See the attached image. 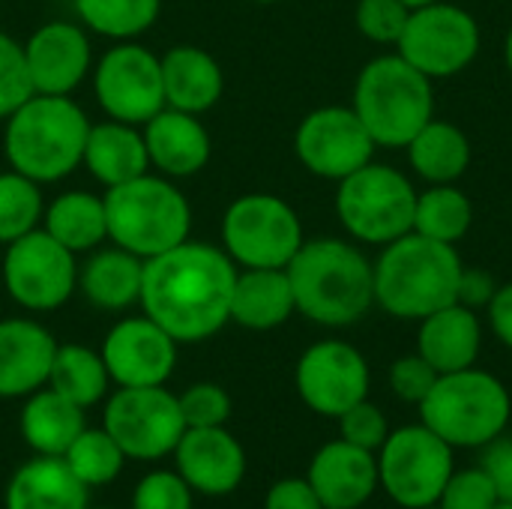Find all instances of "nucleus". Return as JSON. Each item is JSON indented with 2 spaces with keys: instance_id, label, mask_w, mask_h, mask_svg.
<instances>
[{
  "instance_id": "nucleus-41",
  "label": "nucleus",
  "mask_w": 512,
  "mask_h": 509,
  "mask_svg": "<svg viewBox=\"0 0 512 509\" xmlns=\"http://www.w3.org/2000/svg\"><path fill=\"white\" fill-rule=\"evenodd\" d=\"M390 432L393 429H390L384 411L375 402H369V399L357 402L354 408H348L339 417V438L354 444V447H363L369 453H378Z\"/></svg>"
},
{
  "instance_id": "nucleus-17",
  "label": "nucleus",
  "mask_w": 512,
  "mask_h": 509,
  "mask_svg": "<svg viewBox=\"0 0 512 509\" xmlns=\"http://www.w3.org/2000/svg\"><path fill=\"white\" fill-rule=\"evenodd\" d=\"M108 378L120 387H162L177 363V342L147 315L123 318L102 342Z\"/></svg>"
},
{
  "instance_id": "nucleus-22",
  "label": "nucleus",
  "mask_w": 512,
  "mask_h": 509,
  "mask_svg": "<svg viewBox=\"0 0 512 509\" xmlns=\"http://www.w3.org/2000/svg\"><path fill=\"white\" fill-rule=\"evenodd\" d=\"M144 144L150 165L165 177H192L198 174L213 153L210 132L198 120V114L162 108L144 123Z\"/></svg>"
},
{
  "instance_id": "nucleus-43",
  "label": "nucleus",
  "mask_w": 512,
  "mask_h": 509,
  "mask_svg": "<svg viewBox=\"0 0 512 509\" xmlns=\"http://www.w3.org/2000/svg\"><path fill=\"white\" fill-rule=\"evenodd\" d=\"M435 381L438 372L420 354H405L390 366V390L408 405H420L435 387Z\"/></svg>"
},
{
  "instance_id": "nucleus-7",
  "label": "nucleus",
  "mask_w": 512,
  "mask_h": 509,
  "mask_svg": "<svg viewBox=\"0 0 512 509\" xmlns=\"http://www.w3.org/2000/svg\"><path fill=\"white\" fill-rule=\"evenodd\" d=\"M417 408L420 423L453 450H483L507 432L512 417V399L504 381L477 366L438 375L435 387Z\"/></svg>"
},
{
  "instance_id": "nucleus-37",
  "label": "nucleus",
  "mask_w": 512,
  "mask_h": 509,
  "mask_svg": "<svg viewBox=\"0 0 512 509\" xmlns=\"http://www.w3.org/2000/svg\"><path fill=\"white\" fill-rule=\"evenodd\" d=\"M411 6L402 0H360L357 3V30L375 45H399Z\"/></svg>"
},
{
  "instance_id": "nucleus-14",
  "label": "nucleus",
  "mask_w": 512,
  "mask_h": 509,
  "mask_svg": "<svg viewBox=\"0 0 512 509\" xmlns=\"http://www.w3.org/2000/svg\"><path fill=\"white\" fill-rule=\"evenodd\" d=\"M93 87L102 111L120 123L144 126L165 108L162 60L135 42H120L99 57Z\"/></svg>"
},
{
  "instance_id": "nucleus-19",
  "label": "nucleus",
  "mask_w": 512,
  "mask_h": 509,
  "mask_svg": "<svg viewBox=\"0 0 512 509\" xmlns=\"http://www.w3.org/2000/svg\"><path fill=\"white\" fill-rule=\"evenodd\" d=\"M174 459L177 474L189 483V489L213 498L231 495L246 474V453L240 441L225 432V426L186 429L174 447Z\"/></svg>"
},
{
  "instance_id": "nucleus-49",
  "label": "nucleus",
  "mask_w": 512,
  "mask_h": 509,
  "mask_svg": "<svg viewBox=\"0 0 512 509\" xmlns=\"http://www.w3.org/2000/svg\"><path fill=\"white\" fill-rule=\"evenodd\" d=\"M405 6H411V9H417V6H426V3H438V0H402Z\"/></svg>"
},
{
  "instance_id": "nucleus-47",
  "label": "nucleus",
  "mask_w": 512,
  "mask_h": 509,
  "mask_svg": "<svg viewBox=\"0 0 512 509\" xmlns=\"http://www.w3.org/2000/svg\"><path fill=\"white\" fill-rule=\"evenodd\" d=\"M489 324H492V333L498 336V342L504 348L512 351V282L507 285H498L495 297L489 300Z\"/></svg>"
},
{
  "instance_id": "nucleus-9",
  "label": "nucleus",
  "mask_w": 512,
  "mask_h": 509,
  "mask_svg": "<svg viewBox=\"0 0 512 509\" xmlns=\"http://www.w3.org/2000/svg\"><path fill=\"white\" fill-rule=\"evenodd\" d=\"M375 456L381 489L402 509L435 507L456 471L453 447L423 423L390 432Z\"/></svg>"
},
{
  "instance_id": "nucleus-36",
  "label": "nucleus",
  "mask_w": 512,
  "mask_h": 509,
  "mask_svg": "<svg viewBox=\"0 0 512 509\" xmlns=\"http://www.w3.org/2000/svg\"><path fill=\"white\" fill-rule=\"evenodd\" d=\"M63 459L72 468V474L90 489V486L111 483L120 474L126 456L105 429H84L63 453Z\"/></svg>"
},
{
  "instance_id": "nucleus-11",
  "label": "nucleus",
  "mask_w": 512,
  "mask_h": 509,
  "mask_svg": "<svg viewBox=\"0 0 512 509\" xmlns=\"http://www.w3.org/2000/svg\"><path fill=\"white\" fill-rule=\"evenodd\" d=\"M396 48L411 66H417L432 81L453 78L468 69L480 54V24L468 9L456 3H426L411 9V18Z\"/></svg>"
},
{
  "instance_id": "nucleus-1",
  "label": "nucleus",
  "mask_w": 512,
  "mask_h": 509,
  "mask_svg": "<svg viewBox=\"0 0 512 509\" xmlns=\"http://www.w3.org/2000/svg\"><path fill=\"white\" fill-rule=\"evenodd\" d=\"M234 282L237 264L225 249L183 240L144 261L138 303L174 342H204L231 321Z\"/></svg>"
},
{
  "instance_id": "nucleus-42",
  "label": "nucleus",
  "mask_w": 512,
  "mask_h": 509,
  "mask_svg": "<svg viewBox=\"0 0 512 509\" xmlns=\"http://www.w3.org/2000/svg\"><path fill=\"white\" fill-rule=\"evenodd\" d=\"M132 509H192V489L180 474L156 471L138 483Z\"/></svg>"
},
{
  "instance_id": "nucleus-38",
  "label": "nucleus",
  "mask_w": 512,
  "mask_h": 509,
  "mask_svg": "<svg viewBox=\"0 0 512 509\" xmlns=\"http://www.w3.org/2000/svg\"><path fill=\"white\" fill-rule=\"evenodd\" d=\"M30 96H33V84L24 60V45L0 33V120L18 111Z\"/></svg>"
},
{
  "instance_id": "nucleus-32",
  "label": "nucleus",
  "mask_w": 512,
  "mask_h": 509,
  "mask_svg": "<svg viewBox=\"0 0 512 509\" xmlns=\"http://www.w3.org/2000/svg\"><path fill=\"white\" fill-rule=\"evenodd\" d=\"M471 222H474L471 198L456 183H435L426 192H417L411 231L456 246L471 231Z\"/></svg>"
},
{
  "instance_id": "nucleus-18",
  "label": "nucleus",
  "mask_w": 512,
  "mask_h": 509,
  "mask_svg": "<svg viewBox=\"0 0 512 509\" xmlns=\"http://www.w3.org/2000/svg\"><path fill=\"white\" fill-rule=\"evenodd\" d=\"M33 93L69 96L93 66L87 33L72 21H48L24 45Z\"/></svg>"
},
{
  "instance_id": "nucleus-27",
  "label": "nucleus",
  "mask_w": 512,
  "mask_h": 509,
  "mask_svg": "<svg viewBox=\"0 0 512 509\" xmlns=\"http://www.w3.org/2000/svg\"><path fill=\"white\" fill-rule=\"evenodd\" d=\"M6 509H87V486L63 456H36L9 480Z\"/></svg>"
},
{
  "instance_id": "nucleus-28",
  "label": "nucleus",
  "mask_w": 512,
  "mask_h": 509,
  "mask_svg": "<svg viewBox=\"0 0 512 509\" xmlns=\"http://www.w3.org/2000/svg\"><path fill=\"white\" fill-rule=\"evenodd\" d=\"M141 279H144V261L120 246L96 252L78 270L81 294L105 312H120L138 303Z\"/></svg>"
},
{
  "instance_id": "nucleus-44",
  "label": "nucleus",
  "mask_w": 512,
  "mask_h": 509,
  "mask_svg": "<svg viewBox=\"0 0 512 509\" xmlns=\"http://www.w3.org/2000/svg\"><path fill=\"white\" fill-rule=\"evenodd\" d=\"M480 468L492 477L501 504H512V438H495L483 447Z\"/></svg>"
},
{
  "instance_id": "nucleus-24",
  "label": "nucleus",
  "mask_w": 512,
  "mask_h": 509,
  "mask_svg": "<svg viewBox=\"0 0 512 509\" xmlns=\"http://www.w3.org/2000/svg\"><path fill=\"white\" fill-rule=\"evenodd\" d=\"M159 60L168 108L204 114L222 99L225 75L210 51L198 45H174Z\"/></svg>"
},
{
  "instance_id": "nucleus-48",
  "label": "nucleus",
  "mask_w": 512,
  "mask_h": 509,
  "mask_svg": "<svg viewBox=\"0 0 512 509\" xmlns=\"http://www.w3.org/2000/svg\"><path fill=\"white\" fill-rule=\"evenodd\" d=\"M504 60H507V69H510L512 75V27L510 33H507V39H504Z\"/></svg>"
},
{
  "instance_id": "nucleus-40",
  "label": "nucleus",
  "mask_w": 512,
  "mask_h": 509,
  "mask_svg": "<svg viewBox=\"0 0 512 509\" xmlns=\"http://www.w3.org/2000/svg\"><path fill=\"white\" fill-rule=\"evenodd\" d=\"M186 429H210L225 426L231 417V396L219 384H195L183 396H177Z\"/></svg>"
},
{
  "instance_id": "nucleus-3",
  "label": "nucleus",
  "mask_w": 512,
  "mask_h": 509,
  "mask_svg": "<svg viewBox=\"0 0 512 509\" xmlns=\"http://www.w3.org/2000/svg\"><path fill=\"white\" fill-rule=\"evenodd\" d=\"M375 270V303L402 321H423L426 315L459 300L462 258L453 243L429 240L417 231L384 246Z\"/></svg>"
},
{
  "instance_id": "nucleus-30",
  "label": "nucleus",
  "mask_w": 512,
  "mask_h": 509,
  "mask_svg": "<svg viewBox=\"0 0 512 509\" xmlns=\"http://www.w3.org/2000/svg\"><path fill=\"white\" fill-rule=\"evenodd\" d=\"M84 432V408L57 390L30 393L21 411V435L39 456H63Z\"/></svg>"
},
{
  "instance_id": "nucleus-45",
  "label": "nucleus",
  "mask_w": 512,
  "mask_h": 509,
  "mask_svg": "<svg viewBox=\"0 0 512 509\" xmlns=\"http://www.w3.org/2000/svg\"><path fill=\"white\" fill-rule=\"evenodd\" d=\"M264 509H324L321 498L315 495L309 480H279L267 498H264Z\"/></svg>"
},
{
  "instance_id": "nucleus-4",
  "label": "nucleus",
  "mask_w": 512,
  "mask_h": 509,
  "mask_svg": "<svg viewBox=\"0 0 512 509\" xmlns=\"http://www.w3.org/2000/svg\"><path fill=\"white\" fill-rule=\"evenodd\" d=\"M87 132L90 120L78 102L69 96L33 93L6 117V162L36 183H57L81 165Z\"/></svg>"
},
{
  "instance_id": "nucleus-46",
  "label": "nucleus",
  "mask_w": 512,
  "mask_h": 509,
  "mask_svg": "<svg viewBox=\"0 0 512 509\" xmlns=\"http://www.w3.org/2000/svg\"><path fill=\"white\" fill-rule=\"evenodd\" d=\"M495 291H498V285H495V279L486 270L465 267L462 270V279H459V300L456 303H462V306H468V309L477 312L480 306H489V300L495 297Z\"/></svg>"
},
{
  "instance_id": "nucleus-15",
  "label": "nucleus",
  "mask_w": 512,
  "mask_h": 509,
  "mask_svg": "<svg viewBox=\"0 0 512 509\" xmlns=\"http://www.w3.org/2000/svg\"><path fill=\"white\" fill-rule=\"evenodd\" d=\"M294 150L309 174L339 183L369 165L378 147L351 105H324L300 120Z\"/></svg>"
},
{
  "instance_id": "nucleus-29",
  "label": "nucleus",
  "mask_w": 512,
  "mask_h": 509,
  "mask_svg": "<svg viewBox=\"0 0 512 509\" xmlns=\"http://www.w3.org/2000/svg\"><path fill=\"white\" fill-rule=\"evenodd\" d=\"M408 162L426 183H456L471 165V141L462 126L432 117L411 141Z\"/></svg>"
},
{
  "instance_id": "nucleus-26",
  "label": "nucleus",
  "mask_w": 512,
  "mask_h": 509,
  "mask_svg": "<svg viewBox=\"0 0 512 509\" xmlns=\"http://www.w3.org/2000/svg\"><path fill=\"white\" fill-rule=\"evenodd\" d=\"M297 312L288 270L249 267L237 270L231 294V321L246 330H276Z\"/></svg>"
},
{
  "instance_id": "nucleus-25",
  "label": "nucleus",
  "mask_w": 512,
  "mask_h": 509,
  "mask_svg": "<svg viewBox=\"0 0 512 509\" xmlns=\"http://www.w3.org/2000/svg\"><path fill=\"white\" fill-rule=\"evenodd\" d=\"M81 162L87 165L93 180H99L105 189L135 180L150 171L144 132L132 123H120V120H108V123H96V126L90 123Z\"/></svg>"
},
{
  "instance_id": "nucleus-23",
  "label": "nucleus",
  "mask_w": 512,
  "mask_h": 509,
  "mask_svg": "<svg viewBox=\"0 0 512 509\" xmlns=\"http://www.w3.org/2000/svg\"><path fill=\"white\" fill-rule=\"evenodd\" d=\"M483 348V327L474 309L462 303H450L420 321L417 354L438 372H462L471 369Z\"/></svg>"
},
{
  "instance_id": "nucleus-35",
  "label": "nucleus",
  "mask_w": 512,
  "mask_h": 509,
  "mask_svg": "<svg viewBox=\"0 0 512 509\" xmlns=\"http://www.w3.org/2000/svg\"><path fill=\"white\" fill-rule=\"evenodd\" d=\"M45 213L39 183L18 174V171H0V243H12L24 234H30Z\"/></svg>"
},
{
  "instance_id": "nucleus-12",
  "label": "nucleus",
  "mask_w": 512,
  "mask_h": 509,
  "mask_svg": "<svg viewBox=\"0 0 512 509\" xmlns=\"http://www.w3.org/2000/svg\"><path fill=\"white\" fill-rule=\"evenodd\" d=\"M105 432L126 459H162L180 444L186 423L177 396L165 387H120L102 414Z\"/></svg>"
},
{
  "instance_id": "nucleus-21",
  "label": "nucleus",
  "mask_w": 512,
  "mask_h": 509,
  "mask_svg": "<svg viewBox=\"0 0 512 509\" xmlns=\"http://www.w3.org/2000/svg\"><path fill=\"white\" fill-rule=\"evenodd\" d=\"M57 354L54 336L27 318L0 321V399L30 396L48 384Z\"/></svg>"
},
{
  "instance_id": "nucleus-8",
  "label": "nucleus",
  "mask_w": 512,
  "mask_h": 509,
  "mask_svg": "<svg viewBox=\"0 0 512 509\" xmlns=\"http://www.w3.org/2000/svg\"><path fill=\"white\" fill-rule=\"evenodd\" d=\"M414 207V183L390 165L369 162L339 180L336 216L342 228L360 243L387 246L405 237L414 228Z\"/></svg>"
},
{
  "instance_id": "nucleus-34",
  "label": "nucleus",
  "mask_w": 512,
  "mask_h": 509,
  "mask_svg": "<svg viewBox=\"0 0 512 509\" xmlns=\"http://www.w3.org/2000/svg\"><path fill=\"white\" fill-rule=\"evenodd\" d=\"M162 0H75L78 21L108 39H135L159 18Z\"/></svg>"
},
{
  "instance_id": "nucleus-10",
  "label": "nucleus",
  "mask_w": 512,
  "mask_h": 509,
  "mask_svg": "<svg viewBox=\"0 0 512 509\" xmlns=\"http://www.w3.org/2000/svg\"><path fill=\"white\" fill-rule=\"evenodd\" d=\"M303 240L306 237L297 210L270 192L240 195L222 216L225 252L243 270L249 267L285 270L297 255V249L303 246Z\"/></svg>"
},
{
  "instance_id": "nucleus-20",
  "label": "nucleus",
  "mask_w": 512,
  "mask_h": 509,
  "mask_svg": "<svg viewBox=\"0 0 512 509\" xmlns=\"http://www.w3.org/2000/svg\"><path fill=\"white\" fill-rule=\"evenodd\" d=\"M306 480L324 509H360L381 489L378 456L336 438L312 456Z\"/></svg>"
},
{
  "instance_id": "nucleus-13",
  "label": "nucleus",
  "mask_w": 512,
  "mask_h": 509,
  "mask_svg": "<svg viewBox=\"0 0 512 509\" xmlns=\"http://www.w3.org/2000/svg\"><path fill=\"white\" fill-rule=\"evenodd\" d=\"M3 285L9 297L30 312L60 309L78 285L75 255L45 228H33L30 234L6 243Z\"/></svg>"
},
{
  "instance_id": "nucleus-33",
  "label": "nucleus",
  "mask_w": 512,
  "mask_h": 509,
  "mask_svg": "<svg viewBox=\"0 0 512 509\" xmlns=\"http://www.w3.org/2000/svg\"><path fill=\"white\" fill-rule=\"evenodd\" d=\"M108 381L111 378H108L102 354H96L87 345H57L51 375H48L51 390H57L60 396H66L69 402L81 408H90L105 396Z\"/></svg>"
},
{
  "instance_id": "nucleus-52",
  "label": "nucleus",
  "mask_w": 512,
  "mask_h": 509,
  "mask_svg": "<svg viewBox=\"0 0 512 509\" xmlns=\"http://www.w3.org/2000/svg\"><path fill=\"white\" fill-rule=\"evenodd\" d=\"M423 509H441V507H438V504H435V507H423Z\"/></svg>"
},
{
  "instance_id": "nucleus-5",
  "label": "nucleus",
  "mask_w": 512,
  "mask_h": 509,
  "mask_svg": "<svg viewBox=\"0 0 512 509\" xmlns=\"http://www.w3.org/2000/svg\"><path fill=\"white\" fill-rule=\"evenodd\" d=\"M351 108L363 120L375 147H408L435 117L432 78L411 66L399 51L369 60L354 84Z\"/></svg>"
},
{
  "instance_id": "nucleus-50",
  "label": "nucleus",
  "mask_w": 512,
  "mask_h": 509,
  "mask_svg": "<svg viewBox=\"0 0 512 509\" xmlns=\"http://www.w3.org/2000/svg\"><path fill=\"white\" fill-rule=\"evenodd\" d=\"M252 3H279V0H252Z\"/></svg>"
},
{
  "instance_id": "nucleus-39",
  "label": "nucleus",
  "mask_w": 512,
  "mask_h": 509,
  "mask_svg": "<svg viewBox=\"0 0 512 509\" xmlns=\"http://www.w3.org/2000/svg\"><path fill=\"white\" fill-rule=\"evenodd\" d=\"M498 504H501L498 489L480 465L465 471L456 468L438 498L441 509H495Z\"/></svg>"
},
{
  "instance_id": "nucleus-16",
  "label": "nucleus",
  "mask_w": 512,
  "mask_h": 509,
  "mask_svg": "<svg viewBox=\"0 0 512 509\" xmlns=\"http://www.w3.org/2000/svg\"><path fill=\"white\" fill-rule=\"evenodd\" d=\"M369 384L366 357L342 339L315 342L297 363V393L321 417L339 420L348 408L369 399Z\"/></svg>"
},
{
  "instance_id": "nucleus-51",
  "label": "nucleus",
  "mask_w": 512,
  "mask_h": 509,
  "mask_svg": "<svg viewBox=\"0 0 512 509\" xmlns=\"http://www.w3.org/2000/svg\"><path fill=\"white\" fill-rule=\"evenodd\" d=\"M495 509H512V504H498V507Z\"/></svg>"
},
{
  "instance_id": "nucleus-2",
  "label": "nucleus",
  "mask_w": 512,
  "mask_h": 509,
  "mask_svg": "<svg viewBox=\"0 0 512 509\" xmlns=\"http://www.w3.org/2000/svg\"><path fill=\"white\" fill-rule=\"evenodd\" d=\"M285 270L297 312L321 327H351L375 306L372 261L348 240H303Z\"/></svg>"
},
{
  "instance_id": "nucleus-31",
  "label": "nucleus",
  "mask_w": 512,
  "mask_h": 509,
  "mask_svg": "<svg viewBox=\"0 0 512 509\" xmlns=\"http://www.w3.org/2000/svg\"><path fill=\"white\" fill-rule=\"evenodd\" d=\"M45 231L66 246L72 255L90 252L108 237V219H105V201L93 192H63L57 195L45 213H42Z\"/></svg>"
},
{
  "instance_id": "nucleus-6",
  "label": "nucleus",
  "mask_w": 512,
  "mask_h": 509,
  "mask_svg": "<svg viewBox=\"0 0 512 509\" xmlns=\"http://www.w3.org/2000/svg\"><path fill=\"white\" fill-rule=\"evenodd\" d=\"M102 201L108 237L141 261L156 258L189 240L192 207L165 174L156 177L147 171L135 180L111 186Z\"/></svg>"
}]
</instances>
